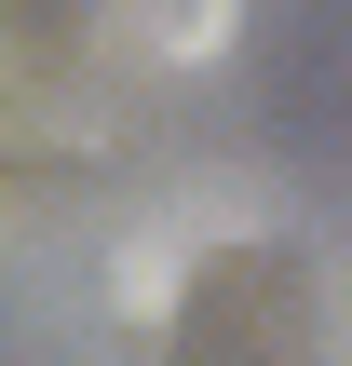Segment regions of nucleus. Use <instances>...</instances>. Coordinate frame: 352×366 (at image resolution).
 <instances>
[{
	"label": "nucleus",
	"mask_w": 352,
	"mask_h": 366,
	"mask_svg": "<svg viewBox=\"0 0 352 366\" xmlns=\"http://www.w3.org/2000/svg\"><path fill=\"white\" fill-rule=\"evenodd\" d=\"M231 27H244V0H109V41L149 68H203V54H231Z\"/></svg>",
	"instance_id": "nucleus-1"
}]
</instances>
